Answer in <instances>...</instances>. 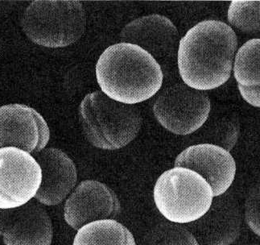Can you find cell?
Returning a JSON list of instances; mask_svg holds the SVG:
<instances>
[{
	"label": "cell",
	"instance_id": "cell-1",
	"mask_svg": "<svg viewBox=\"0 0 260 245\" xmlns=\"http://www.w3.org/2000/svg\"><path fill=\"white\" fill-rule=\"evenodd\" d=\"M238 38L231 26L220 20H203L180 40L179 73L183 82L202 91L222 86L231 78Z\"/></svg>",
	"mask_w": 260,
	"mask_h": 245
},
{
	"label": "cell",
	"instance_id": "cell-2",
	"mask_svg": "<svg viewBox=\"0 0 260 245\" xmlns=\"http://www.w3.org/2000/svg\"><path fill=\"white\" fill-rule=\"evenodd\" d=\"M96 78L102 92L119 103L135 105L153 97L163 83L161 67L152 55L129 43L109 46L99 56Z\"/></svg>",
	"mask_w": 260,
	"mask_h": 245
},
{
	"label": "cell",
	"instance_id": "cell-3",
	"mask_svg": "<svg viewBox=\"0 0 260 245\" xmlns=\"http://www.w3.org/2000/svg\"><path fill=\"white\" fill-rule=\"evenodd\" d=\"M78 111L84 136L100 149H120L141 129L143 118L138 107L115 101L99 90L86 95Z\"/></svg>",
	"mask_w": 260,
	"mask_h": 245
},
{
	"label": "cell",
	"instance_id": "cell-4",
	"mask_svg": "<svg viewBox=\"0 0 260 245\" xmlns=\"http://www.w3.org/2000/svg\"><path fill=\"white\" fill-rule=\"evenodd\" d=\"M21 26L33 43L64 48L85 34L86 10L80 1H33L23 12Z\"/></svg>",
	"mask_w": 260,
	"mask_h": 245
},
{
	"label": "cell",
	"instance_id": "cell-5",
	"mask_svg": "<svg viewBox=\"0 0 260 245\" xmlns=\"http://www.w3.org/2000/svg\"><path fill=\"white\" fill-rule=\"evenodd\" d=\"M154 202L169 222L188 224L210 210L213 191L202 176L191 169L174 167L164 172L155 182Z\"/></svg>",
	"mask_w": 260,
	"mask_h": 245
},
{
	"label": "cell",
	"instance_id": "cell-6",
	"mask_svg": "<svg viewBox=\"0 0 260 245\" xmlns=\"http://www.w3.org/2000/svg\"><path fill=\"white\" fill-rule=\"evenodd\" d=\"M211 109L206 91L177 83L164 89L153 105L155 119L166 130L187 136L200 129Z\"/></svg>",
	"mask_w": 260,
	"mask_h": 245
},
{
	"label": "cell",
	"instance_id": "cell-7",
	"mask_svg": "<svg viewBox=\"0 0 260 245\" xmlns=\"http://www.w3.org/2000/svg\"><path fill=\"white\" fill-rule=\"evenodd\" d=\"M42 172L35 158L15 147L0 148V210L27 204L41 187Z\"/></svg>",
	"mask_w": 260,
	"mask_h": 245
},
{
	"label": "cell",
	"instance_id": "cell-8",
	"mask_svg": "<svg viewBox=\"0 0 260 245\" xmlns=\"http://www.w3.org/2000/svg\"><path fill=\"white\" fill-rule=\"evenodd\" d=\"M49 139V125L37 110L20 103L0 107V148L15 147L34 154L43 150Z\"/></svg>",
	"mask_w": 260,
	"mask_h": 245
},
{
	"label": "cell",
	"instance_id": "cell-9",
	"mask_svg": "<svg viewBox=\"0 0 260 245\" xmlns=\"http://www.w3.org/2000/svg\"><path fill=\"white\" fill-rule=\"evenodd\" d=\"M120 211V202L110 187L95 180H86L66 200L64 219L69 226L78 231L92 222L114 220Z\"/></svg>",
	"mask_w": 260,
	"mask_h": 245
},
{
	"label": "cell",
	"instance_id": "cell-10",
	"mask_svg": "<svg viewBox=\"0 0 260 245\" xmlns=\"http://www.w3.org/2000/svg\"><path fill=\"white\" fill-rule=\"evenodd\" d=\"M174 166L191 169L202 176L211 187L214 198L229 190L236 173V163L230 152L208 143L185 148L175 160Z\"/></svg>",
	"mask_w": 260,
	"mask_h": 245
},
{
	"label": "cell",
	"instance_id": "cell-11",
	"mask_svg": "<svg viewBox=\"0 0 260 245\" xmlns=\"http://www.w3.org/2000/svg\"><path fill=\"white\" fill-rule=\"evenodd\" d=\"M119 37L123 43L138 45L147 51L157 63L174 58L181 40L174 23L159 14L132 20L122 28Z\"/></svg>",
	"mask_w": 260,
	"mask_h": 245
},
{
	"label": "cell",
	"instance_id": "cell-12",
	"mask_svg": "<svg viewBox=\"0 0 260 245\" xmlns=\"http://www.w3.org/2000/svg\"><path fill=\"white\" fill-rule=\"evenodd\" d=\"M6 210L0 218V236L5 245H51L53 224L43 207L27 202Z\"/></svg>",
	"mask_w": 260,
	"mask_h": 245
},
{
	"label": "cell",
	"instance_id": "cell-13",
	"mask_svg": "<svg viewBox=\"0 0 260 245\" xmlns=\"http://www.w3.org/2000/svg\"><path fill=\"white\" fill-rule=\"evenodd\" d=\"M34 155L42 172L41 187L35 199L45 206L60 204L76 186L78 171L75 164L59 148H44Z\"/></svg>",
	"mask_w": 260,
	"mask_h": 245
},
{
	"label": "cell",
	"instance_id": "cell-14",
	"mask_svg": "<svg viewBox=\"0 0 260 245\" xmlns=\"http://www.w3.org/2000/svg\"><path fill=\"white\" fill-rule=\"evenodd\" d=\"M213 200L210 210L195 221L198 237L208 245H230L240 235L242 216L237 203L229 196Z\"/></svg>",
	"mask_w": 260,
	"mask_h": 245
},
{
	"label": "cell",
	"instance_id": "cell-15",
	"mask_svg": "<svg viewBox=\"0 0 260 245\" xmlns=\"http://www.w3.org/2000/svg\"><path fill=\"white\" fill-rule=\"evenodd\" d=\"M73 245H136L126 227L115 220H99L80 228Z\"/></svg>",
	"mask_w": 260,
	"mask_h": 245
},
{
	"label": "cell",
	"instance_id": "cell-16",
	"mask_svg": "<svg viewBox=\"0 0 260 245\" xmlns=\"http://www.w3.org/2000/svg\"><path fill=\"white\" fill-rule=\"evenodd\" d=\"M233 64L238 86H260V40H250L241 46L235 54Z\"/></svg>",
	"mask_w": 260,
	"mask_h": 245
},
{
	"label": "cell",
	"instance_id": "cell-17",
	"mask_svg": "<svg viewBox=\"0 0 260 245\" xmlns=\"http://www.w3.org/2000/svg\"><path fill=\"white\" fill-rule=\"evenodd\" d=\"M228 21L247 34H258L260 30V1H232L228 9Z\"/></svg>",
	"mask_w": 260,
	"mask_h": 245
},
{
	"label": "cell",
	"instance_id": "cell-18",
	"mask_svg": "<svg viewBox=\"0 0 260 245\" xmlns=\"http://www.w3.org/2000/svg\"><path fill=\"white\" fill-rule=\"evenodd\" d=\"M143 245H199L188 230L174 223H161L144 237Z\"/></svg>",
	"mask_w": 260,
	"mask_h": 245
},
{
	"label": "cell",
	"instance_id": "cell-19",
	"mask_svg": "<svg viewBox=\"0 0 260 245\" xmlns=\"http://www.w3.org/2000/svg\"><path fill=\"white\" fill-rule=\"evenodd\" d=\"M245 219L249 228L255 235H260L259 187L250 191L245 203Z\"/></svg>",
	"mask_w": 260,
	"mask_h": 245
},
{
	"label": "cell",
	"instance_id": "cell-20",
	"mask_svg": "<svg viewBox=\"0 0 260 245\" xmlns=\"http://www.w3.org/2000/svg\"><path fill=\"white\" fill-rule=\"evenodd\" d=\"M220 136L219 143L217 146H220L224 149L231 151L237 142L239 134V122L237 118L230 119L222 122L219 128Z\"/></svg>",
	"mask_w": 260,
	"mask_h": 245
},
{
	"label": "cell",
	"instance_id": "cell-21",
	"mask_svg": "<svg viewBox=\"0 0 260 245\" xmlns=\"http://www.w3.org/2000/svg\"><path fill=\"white\" fill-rule=\"evenodd\" d=\"M238 88L245 101L253 107H260V86L244 87V86H238Z\"/></svg>",
	"mask_w": 260,
	"mask_h": 245
},
{
	"label": "cell",
	"instance_id": "cell-22",
	"mask_svg": "<svg viewBox=\"0 0 260 245\" xmlns=\"http://www.w3.org/2000/svg\"><path fill=\"white\" fill-rule=\"evenodd\" d=\"M250 245H259V244H257V243H254V244H250Z\"/></svg>",
	"mask_w": 260,
	"mask_h": 245
}]
</instances>
